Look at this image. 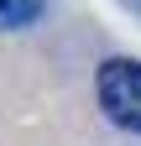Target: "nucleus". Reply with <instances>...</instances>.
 I'll use <instances>...</instances> for the list:
<instances>
[{
    "mask_svg": "<svg viewBox=\"0 0 141 146\" xmlns=\"http://www.w3.org/2000/svg\"><path fill=\"white\" fill-rule=\"evenodd\" d=\"M94 94L120 131L141 136V58H104L94 73Z\"/></svg>",
    "mask_w": 141,
    "mask_h": 146,
    "instance_id": "f257e3e1",
    "label": "nucleus"
},
{
    "mask_svg": "<svg viewBox=\"0 0 141 146\" xmlns=\"http://www.w3.org/2000/svg\"><path fill=\"white\" fill-rule=\"evenodd\" d=\"M47 11V0H0V31H21Z\"/></svg>",
    "mask_w": 141,
    "mask_h": 146,
    "instance_id": "f03ea898",
    "label": "nucleus"
}]
</instances>
